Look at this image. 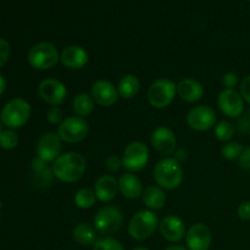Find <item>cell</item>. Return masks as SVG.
<instances>
[{"mask_svg":"<svg viewBox=\"0 0 250 250\" xmlns=\"http://www.w3.org/2000/svg\"><path fill=\"white\" fill-rule=\"evenodd\" d=\"M54 177L65 183H73L80 180L87 170V161L80 153L70 151L59 156L51 167Z\"/></svg>","mask_w":250,"mask_h":250,"instance_id":"1","label":"cell"},{"mask_svg":"<svg viewBox=\"0 0 250 250\" xmlns=\"http://www.w3.org/2000/svg\"><path fill=\"white\" fill-rule=\"evenodd\" d=\"M154 180L163 189L173 190L183 181V170L180 161L175 158H164L154 167Z\"/></svg>","mask_w":250,"mask_h":250,"instance_id":"2","label":"cell"},{"mask_svg":"<svg viewBox=\"0 0 250 250\" xmlns=\"http://www.w3.org/2000/svg\"><path fill=\"white\" fill-rule=\"evenodd\" d=\"M31 116V105L22 98H14L1 110V122L9 129L21 128Z\"/></svg>","mask_w":250,"mask_h":250,"instance_id":"3","label":"cell"},{"mask_svg":"<svg viewBox=\"0 0 250 250\" xmlns=\"http://www.w3.org/2000/svg\"><path fill=\"white\" fill-rule=\"evenodd\" d=\"M159 219L151 210H141L132 216L128 224V233L136 241H146L155 233Z\"/></svg>","mask_w":250,"mask_h":250,"instance_id":"4","label":"cell"},{"mask_svg":"<svg viewBox=\"0 0 250 250\" xmlns=\"http://www.w3.org/2000/svg\"><path fill=\"white\" fill-rule=\"evenodd\" d=\"M27 58L29 65L36 70H49L60 60V54L54 44L42 42L32 46Z\"/></svg>","mask_w":250,"mask_h":250,"instance_id":"5","label":"cell"},{"mask_svg":"<svg viewBox=\"0 0 250 250\" xmlns=\"http://www.w3.org/2000/svg\"><path fill=\"white\" fill-rule=\"evenodd\" d=\"M122 222L124 215L121 210L114 205H106L94 216V229L102 236L109 237L121 229Z\"/></svg>","mask_w":250,"mask_h":250,"instance_id":"6","label":"cell"},{"mask_svg":"<svg viewBox=\"0 0 250 250\" xmlns=\"http://www.w3.org/2000/svg\"><path fill=\"white\" fill-rule=\"evenodd\" d=\"M177 85L168 78L155 81L148 89V100L155 109H165L175 99Z\"/></svg>","mask_w":250,"mask_h":250,"instance_id":"7","label":"cell"},{"mask_svg":"<svg viewBox=\"0 0 250 250\" xmlns=\"http://www.w3.org/2000/svg\"><path fill=\"white\" fill-rule=\"evenodd\" d=\"M149 148L143 142H132L124 151L122 155V167L126 168L129 172H138L146 168L148 165Z\"/></svg>","mask_w":250,"mask_h":250,"instance_id":"8","label":"cell"},{"mask_svg":"<svg viewBox=\"0 0 250 250\" xmlns=\"http://www.w3.org/2000/svg\"><path fill=\"white\" fill-rule=\"evenodd\" d=\"M89 126L84 117L70 116L63 120L58 128V136L66 143H78L87 138Z\"/></svg>","mask_w":250,"mask_h":250,"instance_id":"9","label":"cell"},{"mask_svg":"<svg viewBox=\"0 0 250 250\" xmlns=\"http://www.w3.org/2000/svg\"><path fill=\"white\" fill-rule=\"evenodd\" d=\"M187 124L194 131H209L216 124V112L209 105H199L188 112Z\"/></svg>","mask_w":250,"mask_h":250,"instance_id":"10","label":"cell"},{"mask_svg":"<svg viewBox=\"0 0 250 250\" xmlns=\"http://www.w3.org/2000/svg\"><path fill=\"white\" fill-rule=\"evenodd\" d=\"M38 93L42 99L51 106L61 105L67 97V89L65 84L55 78H46L42 81L38 85Z\"/></svg>","mask_w":250,"mask_h":250,"instance_id":"11","label":"cell"},{"mask_svg":"<svg viewBox=\"0 0 250 250\" xmlns=\"http://www.w3.org/2000/svg\"><path fill=\"white\" fill-rule=\"evenodd\" d=\"M61 151V139L58 133L46 132L37 143V156L45 163L55 161L60 156Z\"/></svg>","mask_w":250,"mask_h":250,"instance_id":"12","label":"cell"},{"mask_svg":"<svg viewBox=\"0 0 250 250\" xmlns=\"http://www.w3.org/2000/svg\"><path fill=\"white\" fill-rule=\"evenodd\" d=\"M212 243V236L207 225L198 222L186 233V244L189 250H209Z\"/></svg>","mask_w":250,"mask_h":250,"instance_id":"13","label":"cell"},{"mask_svg":"<svg viewBox=\"0 0 250 250\" xmlns=\"http://www.w3.org/2000/svg\"><path fill=\"white\" fill-rule=\"evenodd\" d=\"M219 109L229 117H238L243 114L244 99L234 89H224L217 98Z\"/></svg>","mask_w":250,"mask_h":250,"instance_id":"14","label":"cell"},{"mask_svg":"<svg viewBox=\"0 0 250 250\" xmlns=\"http://www.w3.org/2000/svg\"><path fill=\"white\" fill-rule=\"evenodd\" d=\"M90 93L94 102L100 106L105 107L112 106L120 97L117 88L106 80H100L93 83Z\"/></svg>","mask_w":250,"mask_h":250,"instance_id":"15","label":"cell"},{"mask_svg":"<svg viewBox=\"0 0 250 250\" xmlns=\"http://www.w3.org/2000/svg\"><path fill=\"white\" fill-rule=\"evenodd\" d=\"M159 231L166 241L177 243L186 236V226L180 217L175 215H167L159 222Z\"/></svg>","mask_w":250,"mask_h":250,"instance_id":"16","label":"cell"},{"mask_svg":"<svg viewBox=\"0 0 250 250\" xmlns=\"http://www.w3.org/2000/svg\"><path fill=\"white\" fill-rule=\"evenodd\" d=\"M151 144L159 153L171 155L177 149V139L168 127L160 126L154 129L151 134Z\"/></svg>","mask_w":250,"mask_h":250,"instance_id":"17","label":"cell"},{"mask_svg":"<svg viewBox=\"0 0 250 250\" xmlns=\"http://www.w3.org/2000/svg\"><path fill=\"white\" fill-rule=\"evenodd\" d=\"M60 61L70 70H80L88 62V53L78 45H70L60 54Z\"/></svg>","mask_w":250,"mask_h":250,"instance_id":"18","label":"cell"},{"mask_svg":"<svg viewBox=\"0 0 250 250\" xmlns=\"http://www.w3.org/2000/svg\"><path fill=\"white\" fill-rule=\"evenodd\" d=\"M119 192V183L112 176L103 175L95 181L94 193L97 199L103 203H110Z\"/></svg>","mask_w":250,"mask_h":250,"instance_id":"19","label":"cell"},{"mask_svg":"<svg viewBox=\"0 0 250 250\" xmlns=\"http://www.w3.org/2000/svg\"><path fill=\"white\" fill-rule=\"evenodd\" d=\"M176 89H177L178 97L187 103L199 102L204 94L203 84L194 78H185L180 81Z\"/></svg>","mask_w":250,"mask_h":250,"instance_id":"20","label":"cell"},{"mask_svg":"<svg viewBox=\"0 0 250 250\" xmlns=\"http://www.w3.org/2000/svg\"><path fill=\"white\" fill-rule=\"evenodd\" d=\"M119 192L127 199H137L143 194V185L141 180L132 172H127L120 176Z\"/></svg>","mask_w":250,"mask_h":250,"instance_id":"21","label":"cell"},{"mask_svg":"<svg viewBox=\"0 0 250 250\" xmlns=\"http://www.w3.org/2000/svg\"><path fill=\"white\" fill-rule=\"evenodd\" d=\"M143 202L146 208L153 210L163 209L166 203V195L163 188L159 186H149L143 192Z\"/></svg>","mask_w":250,"mask_h":250,"instance_id":"22","label":"cell"},{"mask_svg":"<svg viewBox=\"0 0 250 250\" xmlns=\"http://www.w3.org/2000/svg\"><path fill=\"white\" fill-rule=\"evenodd\" d=\"M72 236L73 239L83 247L94 246L95 242L98 241L95 229L90 225L85 224V222H81V224L76 225L75 229H73Z\"/></svg>","mask_w":250,"mask_h":250,"instance_id":"23","label":"cell"},{"mask_svg":"<svg viewBox=\"0 0 250 250\" xmlns=\"http://www.w3.org/2000/svg\"><path fill=\"white\" fill-rule=\"evenodd\" d=\"M141 89V82L134 75H125L117 84L119 95L124 99H131L136 97Z\"/></svg>","mask_w":250,"mask_h":250,"instance_id":"24","label":"cell"},{"mask_svg":"<svg viewBox=\"0 0 250 250\" xmlns=\"http://www.w3.org/2000/svg\"><path fill=\"white\" fill-rule=\"evenodd\" d=\"M94 99L92 95L87 94V93H80L73 98L72 102V109L75 114L80 117H85L93 111L94 109Z\"/></svg>","mask_w":250,"mask_h":250,"instance_id":"25","label":"cell"},{"mask_svg":"<svg viewBox=\"0 0 250 250\" xmlns=\"http://www.w3.org/2000/svg\"><path fill=\"white\" fill-rule=\"evenodd\" d=\"M46 164L48 163H45V161H43L42 159H39L38 156H37L33 160V163H32V167H33L34 176H36L37 178V183H38V185H43L44 187L50 186L51 183H53L54 177L53 170H50V168L46 166Z\"/></svg>","mask_w":250,"mask_h":250,"instance_id":"26","label":"cell"},{"mask_svg":"<svg viewBox=\"0 0 250 250\" xmlns=\"http://www.w3.org/2000/svg\"><path fill=\"white\" fill-rule=\"evenodd\" d=\"M95 202H97V195L94 190L89 188H82L75 194V204L81 209H89L94 207Z\"/></svg>","mask_w":250,"mask_h":250,"instance_id":"27","label":"cell"},{"mask_svg":"<svg viewBox=\"0 0 250 250\" xmlns=\"http://www.w3.org/2000/svg\"><path fill=\"white\" fill-rule=\"evenodd\" d=\"M234 126L229 121H220L215 126V136L221 142H229L234 136Z\"/></svg>","mask_w":250,"mask_h":250,"instance_id":"28","label":"cell"},{"mask_svg":"<svg viewBox=\"0 0 250 250\" xmlns=\"http://www.w3.org/2000/svg\"><path fill=\"white\" fill-rule=\"evenodd\" d=\"M243 149V146L238 142H227L221 148V155L226 160H236L239 159Z\"/></svg>","mask_w":250,"mask_h":250,"instance_id":"29","label":"cell"},{"mask_svg":"<svg viewBox=\"0 0 250 250\" xmlns=\"http://www.w3.org/2000/svg\"><path fill=\"white\" fill-rule=\"evenodd\" d=\"M17 143H19V137H17L16 132L12 129H5L0 133V146L5 150H11V149L16 148Z\"/></svg>","mask_w":250,"mask_h":250,"instance_id":"30","label":"cell"},{"mask_svg":"<svg viewBox=\"0 0 250 250\" xmlns=\"http://www.w3.org/2000/svg\"><path fill=\"white\" fill-rule=\"evenodd\" d=\"M93 250H125L124 246L117 239L111 237L98 239L93 246Z\"/></svg>","mask_w":250,"mask_h":250,"instance_id":"31","label":"cell"},{"mask_svg":"<svg viewBox=\"0 0 250 250\" xmlns=\"http://www.w3.org/2000/svg\"><path fill=\"white\" fill-rule=\"evenodd\" d=\"M46 119L53 125L61 124L63 121V112L61 111V109L59 106H51L49 109L48 115H46Z\"/></svg>","mask_w":250,"mask_h":250,"instance_id":"32","label":"cell"},{"mask_svg":"<svg viewBox=\"0 0 250 250\" xmlns=\"http://www.w3.org/2000/svg\"><path fill=\"white\" fill-rule=\"evenodd\" d=\"M105 166L110 172H116L122 167V158H119L117 155H110L105 161Z\"/></svg>","mask_w":250,"mask_h":250,"instance_id":"33","label":"cell"},{"mask_svg":"<svg viewBox=\"0 0 250 250\" xmlns=\"http://www.w3.org/2000/svg\"><path fill=\"white\" fill-rule=\"evenodd\" d=\"M10 56V44L4 38H0V67L5 65Z\"/></svg>","mask_w":250,"mask_h":250,"instance_id":"34","label":"cell"},{"mask_svg":"<svg viewBox=\"0 0 250 250\" xmlns=\"http://www.w3.org/2000/svg\"><path fill=\"white\" fill-rule=\"evenodd\" d=\"M238 164L241 170H243L244 172H250V146L243 149L238 159Z\"/></svg>","mask_w":250,"mask_h":250,"instance_id":"35","label":"cell"},{"mask_svg":"<svg viewBox=\"0 0 250 250\" xmlns=\"http://www.w3.org/2000/svg\"><path fill=\"white\" fill-rule=\"evenodd\" d=\"M222 84L226 89H234V87L238 84V76L233 72L225 73L222 77Z\"/></svg>","mask_w":250,"mask_h":250,"instance_id":"36","label":"cell"},{"mask_svg":"<svg viewBox=\"0 0 250 250\" xmlns=\"http://www.w3.org/2000/svg\"><path fill=\"white\" fill-rule=\"evenodd\" d=\"M239 90H241L242 98L250 105V75L246 76V77L242 80Z\"/></svg>","mask_w":250,"mask_h":250,"instance_id":"37","label":"cell"},{"mask_svg":"<svg viewBox=\"0 0 250 250\" xmlns=\"http://www.w3.org/2000/svg\"><path fill=\"white\" fill-rule=\"evenodd\" d=\"M238 216L243 221H250V200L241 203L238 207Z\"/></svg>","mask_w":250,"mask_h":250,"instance_id":"38","label":"cell"},{"mask_svg":"<svg viewBox=\"0 0 250 250\" xmlns=\"http://www.w3.org/2000/svg\"><path fill=\"white\" fill-rule=\"evenodd\" d=\"M5 89H6V81H5V78L0 75V95L5 92Z\"/></svg>","mask_w":250,"mask_h":250,"instance_id":"39","label":"cell"},{"mask_svg":"<svg viewBox=\"0 0 250 250\" xmlns=\"http://www.w3.org/2000/svg\"><path fill=\"white\" fill-rule=\"evenodd\" d=\"M165 250H189L188 248H185L183 246H177V244H175V246H170L167 247Z\"/></svg>","mask_w":250,"mask_h":250,"instance_id":"40","label":"cell"},{"mask_svg":"<svg viewBox=\"0 0 250 250\" xmlns=\"http://www.w3.org/2000/svg\"><path fill=\"white\" fill-rule=\"evenodd\" d=\"M132 250H149V249L144 248V247H138V248H134V249H132Z\"/></svg>","mask_w":250,"mask_h":250,"instance_id":"41","label":"cell"},{"mask_svg":"<svg viewBox=\"0 0 250 250\" xmlns=\"http://www.w3.org/2000/svg\"><path fill=\"white\" fill-rule=\"evenodd\" d=\"M0 133H1V121H0Z\"/></svg>","mask_w":250,"mask_h":250,"instance_id":"42","label":"cell"},{"mask_svg":"<svg viewBox=\"0 0 250 250\" xmlns=\"http://www.w3.org/2000/svg\"><path fill=\"white\" fill-rule=\"evenodd\" d=\"M0 209H1V204H0Z\"/></svg>","mask_w":250,"mask_h":250,"instance_id":"43","label":"cell"}]
</instances>
